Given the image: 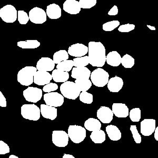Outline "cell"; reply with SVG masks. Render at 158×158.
<instances>
[{"label": "cell", "mask_w": 158, "mask_h": 158, "mask_svg": "<svg viewBox=\"0 0 158 158\" xmlns=\"http://www.w3.org/2000/svg\"><path fill=\"white\" fill-rule=\"evenodd\" d=\"M89 64L92 67L101 68L106 62V48L100 42L91 41L88 44Z\"/></svg>", "instance_id": "obj_1"}, {"label": "cell", "mask_w": 158, "mask_h": 158, "mask_svg": "<svg viewBox=\"0 0 158 158\" xmlns=\"http://www.w3.org/2000/svg\"><path fill=\"white\" fill-rule=\"evenodd\" d=\"M37 70L36 68L31 66L22 69L18 73V81L24 86L30 85L34 82V76Z\"/></svg>", "instance_id": "obj_2"}, {"label": "cell", "mask_w": 158, "mask_h": 158, "mask_svg": "<svg viewBox=\"0 0 158 158\" xmlns=\"http://www.w3.org/2000/svg\"><path fill=\"white\" fill-rule=\"evenodd\" d=\"M60 91L63 97L67 99L74 100L79 97L81 91L76 83L72 81H66L60 86Z\"/></svg>", "instance_id": "obj_3"}, {"label": "cell", "mask_w": 158, "mask_h": 158, "mask_svg": "<svg viewBox=\"0 0 158 158\" xmlns=\"http://www.w3.org/2000/svg\"><path fill=\"white\" fill-rule=\"evenodd\" d=\"M92 83L95 86L103 88L108 84L109 74L104 69L98 68L92 72L90 76Z\"/></svg>", "instance_id": "obj_4"}, {"label": "cell", "mask_w": 158, "mask_h": 158, "mask_svg": "<svg viewBox=\"0 0 158 158\" xmlns=\"http://www.w3.org/2000/svg\"><path fill=\"white\" fill-rule=\"evenodd\" d=\"M21 109L22 116L25 119L36 121L40 118L41 110L35 104H23Z\"/></svg>", "instance_id": "obj_5"}, {"label": "cell", "mask_w": 158, "mask_h": 158, "mask_svg": "<svg viewBox=\"0 0 158 158\" xmlns=\"http://www.w3.org/2000/svg\"><path fill=\"white\" fill-rule=\"evenodd\" d=\"M69 137L74 143H80L86 138V129L80 126L71 125L69 127Z\"/></svg>", "instance_id": "obj_6"}, {"label": "cell", "mask_w": 158, "mask_h": 158, "mask_svg": "<svg viewBox=\"0 0 158 158\" xmlns=\"http://www.w3.org/2000/svg\"><path fill=\"white\" fill-rule=\"evenodd\" d=\"M18 17V11L12 5H6L0 9V18L8 23H14Z\"/></svg>", "instance_id": "obj_7"}, {"label": "cell", "mask_w": 158, "mask_h": 158, "mask_svg": "<svg viewBox=\"0 0 158 158\" xmlns=\"http://www.w3.org/2000/svg\"><path fill=\"white\" fill-rule=\"evenodd\" d=\"M62 94L56 92L47 93L43 95V99L46 104L49 106L59 107L63 105L64 100Z\"/></svg>", "instance_id": "obj_8"}, {"label": "cell", "mask_w": 158, "mask_h": 158, "mask_svg": "<svg viewBox=\"0 0 158 158\" xmlns=\"http://www.w3.org/2000/svg\"><path fill=\"white\" fill-rule=\"evenodd\" d=\"M29 16L30 21L33 23L42 24L47 21V13L40 7H35L31 10Z\"/></svg>", "instance_id": "obj_9"}, {"label": "cell", "mask_w": 158, "mask_h": 158, "mask_svg": "<svg viewBox=\"0 0 158 158\" xmlns=\"http://www.w3.org/2000/svg\"><path fill=\"white\" fill-rule=\"evenodd\" d=\"M52 142L58 147H65L69 143L68 134L62 130H54L52 132Z\"/></svg>", "instance_id": "obj_10"}, {"label": "cell", "mask_w": 158, "mask_h": 158, "mask_svg": "<svg viewBox=\"0 0 158 158\" xmlns=\"http://www.w3.org/2000/svg\"><path fill=\"white\" fill-rule=\"evenodd\" d=\"M23 96L25 100L30 102L36 103L42 97V90L35 87H29L23 91Z\"/></svg>", "instance_id": "obj_11"}, {"label": "cell", "mask_w": 158, "mask_h": 158, "mask_svg": "<svg viewBox=\"0 0 158 158\" xmlns=\"http://www.w3.org/2000/svg\"><path fill=\"white\" fill-rule=\"evenodd\" d=\"M88 52V48L81 43H76L71 45L68 49V53L72 56L79 58L85 56Z\"/></svg>", "instance_id": "obj_12"}, {"label": "cell", "mask_w": 158, "mask_h": 158, "mask_svg": "<svg viewBox=\"0 0 158 158\" xmlns=\"http://www.w3.org/2000/svg\"><path fill=\"white\" fill-rule=\"evenodd\" d=\"M141 133L144 136L151 135L156 129V120L155 119H144L140 124Z\"/></svg>", "instance_id": "obj_13"}, {"label": "cell", "mask_w": 158, "mask_h": 158, "mask_svg": "<svg viewBox=\"0 0 158 158\" xmlns=\"http://www.w3.org/2000/svg\"><path fill=\"white\" fill-rule=\"evenodd\" d=\"M114 114L111 110L107 106H101L98 110L97 116L100 121L103 123H109L113 120Z\"/></svg>", "instance_id": "obj_14"}, {"label": "cell", "mask_w": 158, "mask_h": 158, "mask_svg": "<svg viewBox=\"0 0 158 158\" xmlns=\"http://www.w3.org/2000/svg\"><path fill=\"white\" fill-rule=\"evenodd\" d=\"M52 74L43 71H37L34 76V83L38 85H45L50 83Z\"/></svg>", "instance_id": "obj_15"}, {"label": "cell", "mask_w": 158, "mask_h": 158, "mask_svg": "<svg viewBox=\"0 0 158 158\" xmlns=\"http://www.w3.org/2000/svg\"><path fill=\"white\" fill-rule=\"evenodd\" d=\"M63 10L70 15H77L81 11L79 2L76 0H66L63 3Z\"/></svg>", "instance_id": "obj_16"}, {"label": "cell", "mask_w": 158, "mask_h": 158, "mask_svg": "<svg viewBox=\"0 0 158 158\" xmlns=\"http://www.w3.org/2000/svg\"><path fill=\"white\" fill-rule=\"evenodd\" d=\"M55 63L50 58L44 57L41 58L36 63V69L38 71H52L54 70Z\"/></svg>", "instance_id": "obj_17"}, {"label": "cell", "mask_w": 158, "mask_h": 158, "mask_svg": "<svg viewBox=\"0 0 158 158\" xmlns=\"http://www.w3.org/2000/svg\"><path fill=\"white\" fill-rule=\"evenodd\" d=\"M41 113L43 118L51 120H55L58 115V110L56 107L49 106L47 104H41Z\"/></svg>", "instance_id": "obj_18"}, {"label": "cell", "mask_w": 158, "mask_h": 158, "mask_svg": "<svg viewBox=\"0 0 158 158\" xmlns=\"http://www.w3.org/2000/svg\"><path fill=\"white\" fill-rule=\"evenodd\" d=\"M112 111L118 118H127L129 114L128 106L124 103H114L112 106Z\"/></svg>", "instance_id": "obj_19"}, {"label": "cell", "mask_w": 158, "mask_h": 158, "mask_svg": "<svg viewBox=\"0 0 158 158\" xmlns=\"http://www.w3.org/2000/svg\"><path fill=\"white\" fill-rule=\"evenodd\" d=\"M91 72L86 67L72 68L71 77L75 79H88L90 77Z\"/></svg>", "instance_id": "obj_20"}, {"label": "cell", "mask_w": 158, "mask_h": 158, "mask_svg": "<svg viewBox=\"0 0 158 158\" xmlns=\"http://www.w3.org/2000/svg\"><path fill=\"white\" fill-rule=\"evenodd\" d=\"M107 86L110 91L111 92H118L123 86V81L122 78L115 76L109 79Z\"/></svg>", "instance_id": "obj_21"}, {"label": "cell", "mask_w": 158, "mask_h": 158, "mask_svg": "<svg viewBox=\"0 0 158 158\" xmlns=\"http://www.w3.org/2000/svg\"><path fill=\"white\" fill-rule=\"evenodd\" d=\"M46 13L47 16L50 19H58L60 18L61 16V7L56 4H51L49 6H47Z\"/></svg>", "instance_id": "obj_22"}, {"label": "cell", "mask_w": 158, "mask_h": 158, "mask_svg": "<svg viewBox=\"0 0 158 158\" xmlns=\"http://www.w3.org/2000/svg\"><path fill=\"white\" fill-rule=\"evenodd\" d=\"M121 61V56L115 51L109 52L106 56V63L112 67H118L120 65Z\"/></svg>", "instance_id": "obj_23"}, {"label": "cell", "mask_w": 158, "mask_h": 158, "mask_svg": "<svg viewBox=\"0 0 158 158\" xmlns=\"http://www.w3.org/2000/svg\"><path fill=\"white\" fill-rule=\"evenodd\" d=\"M106 130L110 140L114 141L120 140L122 134L117 126L113 125L106 126Z\"/></svg>", "instance_id": "obj_24"}, {"label": "cell", "mask_w": 158, "mask_h": 158, "mask_svg": "<svg viewBox=\"0 0 158 158\" xmlns=\"http://www.w3.org/2000/svg\"><path fill=\"white\" fill-rule=\"evenodd\" d=\"M52 79L56 82L64 83L69 79V74L68 72H64L58 69L53 70L52 73Z\"/></svg>", "instance_id": "obj_25"}, {"label": "cell", "mask_w": 158, "mask_h": 158, "mask_svg": "<svg viewBox=\"0 0 158 158\" xmlns=\"http://www.w3.org/2000/svg\"><path fill=\"white\" fill-rule=\"evenodd\" d=\"M85 129L89 131H94L99 130L101 128L100 121L94 118H89L86 120L84 124Z\"/></svg>", "instance_id": "obj_26"}, {"label": "cell", "mask_w": 158, "mask_h": 158, "mask_svg": "<svg viewBox=\"0 0 158 158\" xmlns=\"http://www.w3.org/2000/svg\"><path fill=\"white\" fill-rule=\"evenodd\" d=\"M90 138L94 143H102L106 138V133L102 130L92 131Z\"/></svg>", "instance_id": "obj_27"}, {"label": "cell", "mask_w": 158, "mask_h": 158, "mask_svg": "<svg viewBox=\"0 0 158 158\" xmlns=\"http://www.w3.org/2000/svg\"><path fill=\"white\" fill-rule=\"evenodd\" d=\"M17 45L22 49H36L41 45V43L38 40H27L25 41H19L17 43Z\"/></svg>", "instance_id": "obj_28"}, {"label": "cell", "mask_w": 158, "mask_h": 158, "mask_svg": "<svg viewBox=\"0 0 158 158\" xmlns=\"http://www.w3.org/2000/svg\"><path fill=\"white\" fill-rule=\"evenodd\" d=\"M75 83L81 92L87 91L89 90L92 83L88 79H76Z\"/></svg>", "instance_id": "obj_29"}, {"label": "cell", "mask_w": 158, "mask_h": 158, "mask_svg": "<svg viewBox=\"0 0 158 158\" xmlns=\"http://www.w3.org/2000/svg\"><path fill=\"white\" fill-rule=\"evenodd\" d=\"M53 61L55 64H59L62 61H66L69 59V54L67 51L61 50L54 53L53 56Z\"/></svg>", "instance_id": "obj_30"}, {"label": "cell", "mask_w": 158, "mask_h": 158, "mask_svg": "<svg viewBox=\"0 0 158 158\" xmlns=\"http://www.w3.org/2000/svg\"><path fill=\"white\" fill-rule=\"evenodd\" d=\"M74 67V62L73 60H66L62 61L56 65V69L63 71L64 72H70Z\"/></svg>", "instance_id": "obj_31"}, {"label": "cell", "mask_w": 158, "mask_h": 158, "mask_svg": "<svg viewBox=\"0 0 158 158\" xmlns=\"http://www.w3.org/2000/svg\"><path fill=\"white\" fill-rule=\"evenodd\" d=\"M121 63L125 68H132L135 65V59L129 54H126L121 58Z\"/></svg>", "instance_id": "obj_32"}, {"label": "cell", "mask_w": 158, "mask_h": 158, "mask_svg": "<svg viewBox=\"0 0 158 158\" xmlns=\"http://www.w3.org/2000/svg\"><path fill=\"white\" fill-rule=\"evenodd\" d=\"M74 67L77 68L85 67L89 64V58L88 56H84L74 59Z\"/></svg>", "instance_id": "obj_33"}, {"label": "cell", "mask_w": 158, "mask_h": 158, "mask_svg": "<svg viewBox=\"0 0 158 158\" xmlns=\"http://www.w3.org/2000/svg\"><path fill=\"white\" fill-rule=\"evenodd\" d=\"M80 100L83 103L90 104L93 102L94 97L92 94L88 92H82L79 95Z\"/></svg>", "instance_id": "obj_34"}, {"label": "cell", "mask_w": 158, "mask_h": 158, "mask_svg": "<svg viewBox=\"0 0 158 158\" xmlns=\"http://www.w3.org/2000/svg\"><path fill=\"white\" fill-rule=\"evenodd\" d=\"M120 25V22L118 20H113L112 21L108 22L103 24V30L107 32H110L116 29Z\"/></svg>", "instance_id": "obj_35"}, {"label": "cell", "mask_w": 158, "mask_h": 158, "mask_svg": "<svg viewBox=\"0 0 158 158\" xmlns=\"http://www.w3.org/2000/svg\"><path fill=\"white\" fill-rule=\"evenodd\" d=\"M141 111L140 108H136L132 109L130 111V118L132 122H139L141 119Z\"/></svg>", "instance_id": "obj_36"}, {"label": "cell", "mask_w": 158, "mask_h": 158, "mask_svg": "<svg viewBox=\"0 0 158 158\" xmlns=\"http://www.w3.org/2000/svg\"><path fill=\"white\" fill-rule=\"evenodd\" d=\"M18 20L20 24H27L30 19L27 13L23 10H19L18 11Z\"/></svg>", "instance_id": "obj_37"}, {"label": "cell", "mask_w": 158, "mask_h": 158, "mask_svg": "<svg viewBox=\"0 0 158 158\" xmlns=\"http://www.w3.org/2000/svg\"><path fill=\"white\" fill-rule=\"evenodd\" d=\"M97 0H80L79 3L82 9H91L97 4Z\"/></svg>", "instance_id": "obj_38"}, {"label": "cell", "mask_w": 158, "mask_h": 158, "mask_svg": "<svg viewBox=\"0 0 158 158\" xmlns=\"http://www.w3.org/2000/svg\"><path fill=\"white\" fill-rule=\"evenodd\" d=\"M130 130L131 131V133L133 135V138L136 143L139 144L141 142L142 139L140 134L139 133L138 131L137 130V127L135 125H132L130 128Z\"/></svg>", "instance_id": "obj_39"}, {"label": "cell", "mask_w": 158, "mask_h": 158, "mask_svg": "<svg viewBox=\"0 0 158 158\" xmlns=\"http://www.w3.org/2000/svg\"><path fill=\"white\" fill-rule=\"evenodd\" d=\"M135 29V24L128 23L120 26L118 27V31L121 33H128L130 32L131 31Z\"/></svg>", "instance_id": "obj_40"}, {"label": "cell", "mask_w": 158, "mask_h": 158, "mask_svg": "<svg viewBox=\"0 0 158 158\" xmlns=\"http://www.w3.org/2000/svg\"><path fill=\"white\" fill-rule=\"evenodd\" d=\"M58 85L54 83H50L43 86L42 91L45 93H50L51 92L54 91L58 90Z\"/></svg>", "instance_id": "obj_41"}, {"label": "cell", "mask_w": 158, "mask_h": 158, "mask_svg": "<svg viewBox=\"0 0 158 158\" xmlns=\"http://www.w3.org/2000/svg\"><path fill=\"white\" fill-rule=\"evenodd\" d=\"M10 148L3 141H0V155H6L10 153Z\"/></svg>", "instance_id": "obj_42"}, {"label": "cell", "mask_w": 158, "mask_h": 158, "mask_svg": "<svg viewBox=\"0 0 158 158\" xmlns=\"http://www.w3.org/2000/svg\"><path fill=\"white\" fill-rule=\"evenodd\" d=\"M6 99L2 94V92H0V106L1 107H6Z\"/></svg>", "instance_id": "obj_43"}, {"label": "cell", "mask_w": 158, "mask_h": 158, "mask_svg": "<svg viewBox=\"0 0 158 158\" xmlns=\"http://www.w3.org/2000/svg\"><path fill=\"white\" fill-rule=\"evenodd\" d=\"M118 14V9L117 6H114L109 12L108 15L110 16H115Z\"/></svg>", "instance_id": "obj_44"}, {"label": "cell", "mask_w": 158, "mask_h": 158, "mask_svg": "<svg viewBox=\"0 0 158 158\" xmlns=\"http://www.w3.org/2000/svg\"><path fill=\"white\" fill-rule=\"evenodd\" d=\"M154 132H155V135H154L155 138L156 139V141H158V127H156V128Z\"/></svg>", "instance_id": "obj_45"}, {"label": "cell", "mask_w": 158, "mask_h": 158, "mask_svg": "<svg viewBox=\"0 0 158 158\" xmlns=\"http://www.w3.org/2000/svg\"><path fill=\"white\" fill-rule=\"evenodd\" d=\"M63 158H74V156H73L71 155H68V154H64Z\"/></svg>", "instance_id": "obj_46"}, {"label": "cell", "mask_w": 158, "mask_h": 158, "mask_svg": "<svg viewBox=\"0 0 158 158\" xmlns=\"http://www.w3.org/2000/svg\"><path fill=\"white\" fill-rule=\"evenodd\" d=\"M147 27L149 28V29H150L151 30H156V28L154 27H152L151 25H147Z\"/></svg>", "instance_id": "obj_47"}, {"label": "cell", "mask_w": 158, "mask_h": 158, "mask_svg": "<svg viewBox=\"0 0 158 158\" xmlns=\"http://www.w3.org/2000/svg\"><path fill=\"white\" fill-rule=\"evenodd\" d=\"M10 158H19L18 156H15V155H11L10 156H9Z\"/></svg>", "instance_id": "obj_48"}]
</instances>
